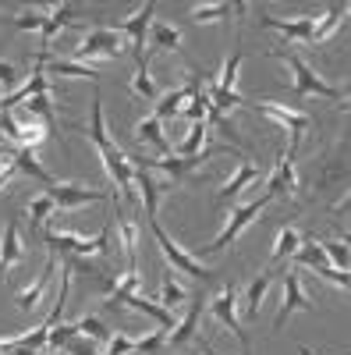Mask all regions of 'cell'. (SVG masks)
<instances>
[{"label":"cell","instance_id":"18","mask_svg":"<svg viewBox=\"0 0 351 355\" xmlns=\"http://www.w3.org/2000/svg\"><path fill=\"white\" fill-rule=\"evenodd\" d=\"M15 167H18V174H28V178H33V182H39L43 189H50V185L57 182V178L36 160V150H25V146H18V150H15Z\"/></svg>","mask_w":351,"mask_h":355},{"label":"cell","instance_id":"13","mask_svg":"<svg viewBox=\"0 0 351 355\" xmlns=\"http://www.w3.org/2000/svg\"><path fill=\"white\" fill-rule=\"evenodd\" d=\"M170 189V182H156L153 171H145L135 164V192H138V202L145 206V220H153L160 214V196Z\"/></svg>","mask_w":351,"mask_h":355},{"label":"cell","instance_id":"40","mask_svg":"<svg viewBox=\"0 0 351 355\" xmlns=\"http://www.w3.org/2000/svg\"><path fill=\"white\" fill-rule=\"evenodd\" d=\"M64 352H68V355H100V345H96L93 338L78 334V338H71V341L64 345Z\"/></svg>","mask_w":351,"mask_h":355},{"label":"cell","instance_id":"28","mask_svg":"<svg viewBox=\"0 0 351 355\" xmlns=\"http://www.w3.org/2000/svg\"><path fill=\"white\" fill-rule=\"evenodd\" d=\"M89 139L96 142V150L103 153L107 146H114L110 142V135H107V121H103V96L100 93H93V121H89Z\"/></svg>","mask_w":351,"mask_h":355},{"label":"cell","instance_id":"11","mask_svg":"<svg viewBox=\"0 0 351 355\" xmlns=\"http://www.w3.org/2000/svg\"><path fill=\"white\" fill-rule=\"evenodd\" d=\"M153 11H156V4L150 0V4H142L135 15H128V21H121L117 25V33H121L128 43H132V53H135V64L145 57V50H142V43L150 40V25H153Z\"/></svg>","mask_w":351,"mask_h":355},{"label":"cell","instance_id":"30","mask_svg":"<svg viewBox=\"0 0 351 355\" xmlns=\"http://www.w3.org/2000/svg\"><path fill=\"white\" fill-rule=\"evenodd\" d=\"M270 284H273V274H262V277H255V281L249 284V291H245V302H249V320H255V313H259L262 299H267Z\"/></svg>","mask_w":351,"mask_h":355},{"label":"cell","instance_id":"39","mask_svg":"<svg viewBox=\"0 0 351 355\" xmlns=\"http://www.w3.org/2000/svg\"><path fill=\"white\" fill-rule=\"evenodd\" d=\"M206 117H210V125L224 135V139H231V142H242V135H238V128H234V121H231V117L227 114H217L213 107L206 110Z\"/></svg>","mask_w":351,"mask_h":355},{"label":"cell","instance_id":"47","mask_svg":"<svg viewBox=\"0 0 351 355\" xmlns=\"http://www.w3.org/2000/svg\"><path fill=\"white\" fill-rule=\"evenodd\" d=\"M199 345H202V348H206V355H217V352H213V348H210L206 341H202V338H199Z\"/></svg>","mask_w":351,"mask_h":355},{"label":"cell","instance_id":"14","mask_svg":"<svg viewBox=\"0 0 351 355\" xmlns=\"http://www.w3.org/2000/svg\"><path fill=\"white\" fill-rule=\"evenodd\" d=\"M21 259H25V245L18 239V217H11L4 227V239H0V284L8 281V270Z\"/></svg>","mask_w":351,"mask_h":355},{"label":"cell","instance_id":"25","mask_svg":"<svg viewBox=\"0 0 351 355\" xmlns=\"http://www.w3.org/2000/svg\"><path fill=\"white\" fill-rule=\"evenodd\" d=\"M145 43H150V50H145V53H153V50H178L181 46V33L174 25L153 21L150 25V40H145Z\"/></svg>","mask_w":351,"mask_h":355},{"label":"cell","instance_id":"41","mask_svg":"<svg viewBox=\"0 0 351 355\" xmlns=\"http://www.w3.org/2000/svg\"><path fill=\"white\" fill-rule=\"evenodd\" d=\"M188 121H178V117H174V121H163V135H167V142L170 146H181L185 142V135H188Z\"/></svg>","mask_w":351,"mask_h":355},{"label":"cell","instance_id":"6","mask_svg":"<svg viewBox=\"0 0 351 355\" xmlns=\"http://www.w3.org/2000/svg\"><path fill=\"white\" fill-rule=\"evenodd\" d=\"M125 53V36L117 28H93L85 33V40L75 46V61L89 64L93 57H121Z\"/></svg>","mask_w":351,"mask_h":355},{"label":"cell","instance_id":"29","mask_svg":"<svg viewBox=\"0 0 351 355\" xmlns=\"http://www.w3.org/2000/svg\"><path fill=\"white\" fill-rule=\"evenodd\" d=\"M234 11H238V4H227V0H220V4H199L192 8V18L199 25H210V21H227Z\"/></svg>","mask_w":351,"mask_h":355},{"label":"cell","instance_id":"42","mask_svg":"<svg viewBox=\"0 0 351 355\" xmlns=\"http://www.w3.org/2000/svg\"><path fill=\"white\" fill-rule=\"evenodd\" d=\"M132 348H135V341H132L125 331H117V334L107 341V352H103V355H132Z\"/></svg>","mask_w":351,"mask_h":355},{"label":"cell","instance_id":"12","mask_svg":"<svg viewBox=\"0 0 351 355\" xmlns=\"http://www.w3.org/2000/svg\"><path fill=\"white\" fill-rule=\"evenodd\" d=\"M316 21H319V15H302V18H273V15H262L259 18V25L262 28H273V33H280L284 40H291V43H312V33H316Z\"/></svg>","mask_w":351,"mask_h":355},{"label":"cell","instance_id":"1","mask_svg":"<svg viewBox=\"0 0 351 355\" xmlns=\"http://www.w3.org/2000/svg\"><path fill=\"white\" fill-rule=\"evenodd\" d=\"M43 242L53 256H93V252H110V227H103L96 239H82V234H68V231H46Z\"/></svg>","mask_w":351,"mask_h":355},{"label":"cell","instance_id":"44","mask_svg":"<svg viewBox=\"0 0 351 355\" xmlns=\"http://www.w3.org/2000/svg\"><path fill=\"white\" fill-rule=\"evenodd\" d=\"M15 25H18V28H39V33H43L46 15H39V11H21V15L15 18Z\"/></svg>","mask_w":351,"mask_h":355},{"label":"cell","instance_id":"35","mask_svg":"<svg viewBox=\"0 0 351 355\" xmlns=\"http://www.w3.org/2000/svg\"><path fill=\"white\" fill-rule=\"evenodd\" d=\"M21 107H25L28 114H33V117H36V121H43L46 128H50V125L57 121V110H53V103H50V96H33V100H25Z\"/></svg>","mask_w":351,"mask_h":355},{"label":"cell","instance_id":"36","mask_svg":"<svg viewBox=\"0 0 351 355\" xmlns=\"http://www.w3.org/2000/svg\"><path fill=\"white\" fill-rule=\"evenodd\" d=\"M202 146H206V125H192L188 135H185V142L178 146V157H195Z\"/></svg>","mask_w":351,"mask_h":355},{"label":"cell","instance_id":"27","mask_svg":"<svg viewBox=\"0 0 351 355\" xmlns=\"http://www.w3.org/2000/svg\"><path fill=\"white\" fill-rule=\"evenodd\" d=\"M50 214H57V206H53L50 196H39V199L28 202V242L39 234V227H43V220H46Z\"/></svg>","mask_w":351,"mask_h":355},{"label":"cell","instance_id":"17","mask_svg":"<svg viewBox=\"0 0 351 355\" xmlns=\"http://www.w3.org/2000/svg\"><path fill=\"white\" fill-rule=\"evenodd\" d=\"M82 15L78 4H61V8H46V25H43V50H50L53 36L61 33L64 25H71L75 18Z\"/></svg>","mask_w":351,"mask_h":355},{"label":"cell","instance_id":"34","mask_svg":"<svg viewBox=\"0 0 351 355\" xmlns=\"http://www.w3.org/2000/svg\"><path fill=\"white\" fill-rule=\"evenodd\" d=\"M78 323V334H85V338H93L96 345H107L114 334H110V327L103 320H96V316H82V320H75Z\"/></svg>","mask_w":351,"mask_h":355},{"label":"cell","instance_id":"22","mask_svg":"<svg viewBox=\"0 0 351 355\" xmlns=\"http://www.w3.org/2000/svg\"><path fill=\"white\" fill-rule=\"evenodd\" d=\"M192 100V89L188 85H181V89H174V93H167V96H160L156 100V110H153V117L156 121H174L181 110H185V103Z\"/></svg>","mask_w":351,"mask_h":355},{"label":"cell","instance_id":"5","mask_svg":"<svg viewBox=\"0 0 351 355\" xmlns=\"http://www.w3.org/2000/svg\"><path fill=\"white\" fill-rule=\"evenodd\" d=\"M255 114H267L270 121H277L280 128H287V160L295 164V153H298V146H302V139H305V132L312 128V117H305V114H298V110H287V107H277V103H255L252 107Z\"/></svg>","mask_w":351,"mask_h":355},{"label":"cell","instance_id":"43","mask_svg":"<svg viewBox=\"0 0 351 355\" xmlns=\"http://www.w3.org/2000/svg\"><path fill=\"white\" fill-rule=\"evenodd\" d=\"M15 85H18V68L15 64H8V61H0V89L11 96L15 93Z\"/></svg>","mask_w":351,"mask_h":355},{"label":"cell","instance_id":"21","mask_svg":"<svg viewBox=\"0 0 351 355\" xmlns=\"http://www.w3.org/2000/svg\"><path fill=\"white\" fill-rule=\"evenodd\" d=\"M199 320H202V295L199 299H192V306H188V316L178 323V327H174L170 334H167V341L170 345H188L195 334H199Z\"/></svg>","mask_w":351,"mask_h":355},{"label":"cell","instance_id":"23","mask_svg":"<svg viewBox=\"0 0 351 355\" xmlns=\"http://www.w3.org/2000/svg\"><path fill=\"white\" fill-rule=\"evenodd\" d=\"M46 71L61 75V78H93V82H100V68L78 64V61H61V57H46Z\"/></svg>","mask_w":351,"mask_h":355},{"label":"cell","instance_id":"37","mask_svg":"<svg viewBox=\"0 0 351 355\" xmlns=\"http://www.w3.org/2000/svg\"><path fill=\"white\" fill-rule=\"evenodd\" d=\"M319 249L327 252L330 266H341V270H348V263H351V256H348V242H334V239H323V242H319Z\"/></svg>","mask_w":351,"mask_h":355},{"label":"cell","instance_id":"8","mask_svg":"<svg viewBox=\"0 0 351 355\" xmlns=\"http://www.w3.org/2000/svg\"><path fill=\"white\" fill-rule=\"evenodd\" d=\"M202 160H210V153H199V157H156V160L138 157L135 164L145 167V171H163V174L170 178V185H188Z\"/></svg>","mask_w":351,"mask_h":355},{"label":"cell","instance_id":"24","mask_svg":"<svg viewBox=\"0 0 351 355\" xmlns=\"http://www.w3.org/2000/svg\"><path fill=\"white\" fill-rule=\"evenodd\" d=\"M255 178H259V171H255L252 164H242V167H238V174H234L231 182L224 185V192L217 196V202H220V206L234 202V199H238V192H245V189H249V185L255 182Z\"/></svg>","mask_w":351,"mask_h":355},{"label":"cell","instance_id":"19","mask_svg":"<svg viewBox=\"0 0 351 355\" xmlns=\"http://www.w3.org/2000/svg\"><path fill=\"white\" fill-rule=\"evenodd\" d=\"M125 306H128V309H138V313H145V316H153V320H156V327H163L167 334H170L174 327H178V316H174L170 309H163L160 302L142 299V295H128V299H125Z\"/></svg>","mask_w":351,"mask_h":355},{"label":"cell","instance_id":"4","mask_svg":"<svg viewBox=\"0 0 351 355\" xmlns=\"http://www.w3.org/2000/svg\"><path fill=\"white\" fill-rule=\"evenodd\" d=\"M267 206H270V196L262 192L259 199L245 202L242 210H234V214H231V220H227V227L217 234V239H213L210 245H202V249H199V256H213V252H224V249H227L234 239H238V234H242V231H245V227H249V224H252V220L262 214V210H267Z\"/></svg>","mask_w":351,"mask_h":355},{"label":"cell","instance_id":"20","mask_svg":"<svg viewBox=\"0 0 351 355\" xmlns=\"http://www.w3.org/2000/svg\"><path fill=\"white\" fill-rule=\"evenodd\" d=\"M135 139L145 142V146H153L160 157L170 153V142H167V135H163V121H156L153 114H150V117H142V121L135 125Z\"/></svg>","mask_w":351,"mask_h":355},{"label":"cell","instance_id":"3","mask_svg":"<svg viewBox=\"0 0 351 355\" xmlns=\"http://www.w3.org/2000/svg\"><path fill=\"white\" fill-rule=\"evenodd\" d=\"M273 57H284V61L291 64V71H295V89L291 93L295 96H323V100H341V89H334L330 82L319 78L302 57L295 50H273Z\"/></svg>","mask_w":351,"mask_h":355},{"label":"cell","instance_id":"45","mask_svg":"<svg viewBox=\"0 0 351 355\" xmlns=\"http://www.w3.org/2000/svg\"><path fill=\"white\" fill-rule=\"evenodd\" d=\"M15 174H18V167H15V160H11L8 167H0V189H4V185L11 182V178H15Z\"/></svg>","mask_w":351,"mask_h":355},{"label":"cell","instance_id":"7","mask_svg":"<svg viewBox=\"0 0 351 355\" xmlns=\"http://www.w3.org/2000/svg\"><path fill=\"white\" fill-rule=\"evenodd\" d=\"M210 313L224 323V327L238 338V345H242V352L249 355L252 352V341H249V334H245V327H242V320H238V291H234V284H227L217 299H213V306H210Z\"/></svg>","mask_w":351,"mask_h":355},{"label":"cell","instance_id":"2","mask_svg":"<svg viewBox=\"0 0 351 355\" xmlns=\"http://www.w3.org/2000/svg\"><path fill=\"white\" fill-rule=\"evenodd\" d=\"M150 231H153V239H156V245H160V252L167 256V263L174 266V270H181V274H188V277H195V281H217V274L213 270H206V266H202L195 256H188L178 242L170 239V234L163 231V224L153 217L150 220Z\"/></svg>","mask_w":351,"mask_h":355},{"label":"cell","instance_id":"38","mask_svg":"<svg viewBox=\"0 0 351 355\" xmlns=\"http://www.w3.org/2000/svg\"><path fill=\"white\" fill-rule=\"evenodd\" d=\"M167 345V331L160 327V331H153V334H145V338H138L135 341V355H160V348Z\"/></svg>","mask_w":351,"mask_h":355},{"label":"cell","instance_id":"15","mask_svg":"<svg viewBox=\"0 0 351 355\" xmlns=\"http://www.w3.org/2000/svg\"><path fill=\"white\" fill-rule=\"evenodd\" d=\"M298 192V174H295V164H291L287 157L277 160V171L270 174V182H267V196L270 199H291Z\"/></svg>","mask_w":351,"mask_h":355},{"label":"cell","instance_id":"33","mask_svg":"<svg viewBox=\"0 0 351 355\" xmlns=\"http://www.w3.org/2000/svg\"><path fill=\"white\" fill-rule=\"evenodd\" d=\"M145 61H150V57H142V61H138V68H135V78H132V93H135V96H142V100H160L156 85H153V78H150V71H145Z\"/></svg>","mask_w":351,"mask_h":355},{"label":"cell","instance_id":"9","mask_svg":"<svg viewBox=\"0 0 351 355\" xmlns=\"http://www.w3.org/2000/svg\"><path fill=\"white\" fill-rule=\"evenodd\" d=\"M298 309H305V313L312 309V295L302 288L298 270H287V274H284V299H280V309H277V316H273V331H284L287 316L298 313Z\"/></svg>","mask_w":351,"mask_h":355},{"label":"cell","instance_id":"10","mask_svg":"<svg viewBox=\"0 0 351 355\" xmlns=\"http://www.w3.org/2000/svg\"><path fill=\"white\" fill-rule=\"evenodd\" d=\"M46 196L53 199V206H57L61 214L75 210V206H85V202H107V199H110V192L82 189V185H75V182H53V185L46 189Z\"/></svg>","mask_w":351,"mask_h":355},{"label":"cell","instance_id":"32","mask_svg":"<svg viewBox=\"0 0 351 355\" xmlns=\"http://www.w3.org/2000/svg\"><path fill=\"white\" fill-rule=\"evenodd\" d=\"M298 245H302V234H298L295 227H284V231L277 234V245H273V263L291 259V256L298 252Z\"/></svg>","mask_w":351,"mask_h":355},{"label":"cell","instance_id":"26","mask_svg":"<svg viewBox=\"0 0 351 355\" xmlns=\"http://www.w3.org/2000/svg\"><path fill=\"white\" fill-rule=\"evenodd\" d=\"M344 15H348V4H330L327 8V15H319V21H316V33H312V43H323V40H330V33L344 21ZM309 43V46H312Z\"/></svg>","mask_w":351,"mask_h":355},{"label":"cell","instance_id":"16","mask_svg":"<svg viewBox=\"0 0 351 355\" xmlns=\"http://www.w3.org/2000/svg\"><path fill=\"white\" fill-rule=\"evenodd\" d=\"M53 270H57V256L50 252L46 266L39 270V281H36L33 288H28V291H18V295H15V306H18V309H25V313H33V309L39 306V299H43V291H46V288H50V281H53Z\"/></svg>","mask_w":351,"mask_h":355},{"label":"cell","instance_id":"31","mask_svg":"<svg viewBox=\"0 0 351 355\" xmlns=\"http://www.w3.org/2000/svg\"><path fill=\"white\" fill-rule=\"evenodd\" d=\"M185 302H188V295H185V288H181L178 281H174V277L167 274V277H163V288H160V306L174 313V309H181Z\"/></svg>","mask_w":351,"mask_h":355},{"label":"cell","instance_id":"46","mask_svg":"<svg viewBox=\"0 0 351 355\" xmlns=\"http://www.w3.org/2000/svg\"><path fill=\"white\" fill-rule=\"evenodd\" d=\"M298 352H302V355H319V352H312V348H305V345H298Z\"/></svg>","mask_w":351,"mask_h":355}]
</instances>
